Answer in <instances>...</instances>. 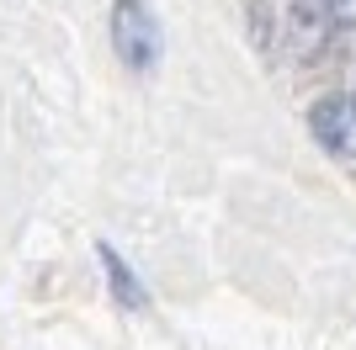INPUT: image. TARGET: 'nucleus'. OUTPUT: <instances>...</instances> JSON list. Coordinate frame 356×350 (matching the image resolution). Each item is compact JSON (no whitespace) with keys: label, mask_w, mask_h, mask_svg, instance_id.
<instances>
[{"label":"nucleus","mask_w":356,"mask_h":350,"mask_svg":"<svg viewBox=\"0 0 356 350\" xmlns=\"http://www.w3.org/2000/svg\"><path fill=\"white\" fill-rule=\"evenodd\" d=\"M112 48L122 53V64L128 69H154L160 64V22H154V11H149L144 0H118L112 6Z\"/></svg>","instance_id":"obj_1"},{"label":"nucleus","mask_w":356,"mask_h":350,"mask_svg":"<svg viewBox=\"0 0 356 350\" xmlns=\"http://www.w3.org/2000/svg\"><path fill=\"white\" fill-rule=\"evenodd\" d=\"M309 128H314V138L325 144V154L356 160V101L351 96H325V101H314Z\"/></svg>","instance_id":"obj_2"},{"label":"nucleus","mask_w":356,"mask_h":350,"mask_svg":"<svg viewBox=\"0 0 356 350\" xmlns=\"http://www.w3.org/2000/svg\"><path fill=\"white\" fill-rule=\"evenodd\" d=\"M96 255H102V271H106V287H112V303H118L122 313H144L149 297H144V287H138L134 265L122 260L112 244H96Z\"/></svg>","instance_id":"obj_3"},{"label":"nucleus","mask_w":356,"mask_h":350,"mask_svg":"<svg viewBox=\"0 0 356 350\" xmlns=\"http://www.w3.org/2000/svg\"><path fill=\"white\" fill-rule=\"evenodd\" d=\"M325 11L335 27H356V0H325Z\"/></svg>","instance_id":"obj_4"}]
</instances>
